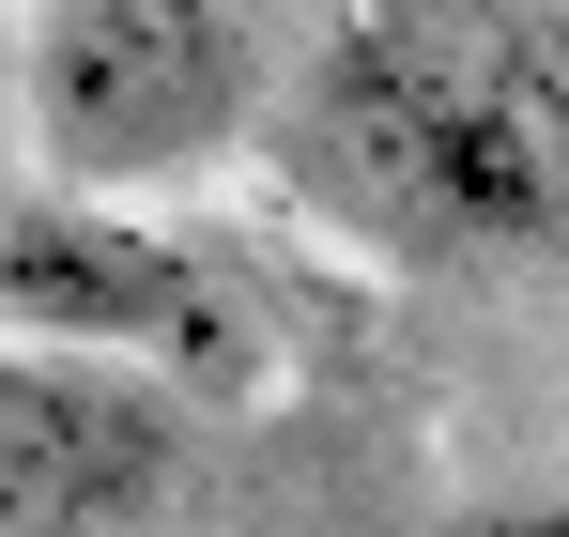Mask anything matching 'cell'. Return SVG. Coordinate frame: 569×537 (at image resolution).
I'll return each instance as SVG.
<instances>
[{
  "label": "cell",
  "instance_id": "5",
  "mask_svg": "<svg viewBox=\"0 0 569 537\" xmlns=\"http://www.w3.org/2000/svg\"><path fill=\"white\" fill-rule=\"evenodd\" d=\"M477 537H569V492H523V507H492Z\"/></svg>",
  "mask_w": 569,
  "mask_h": 537
},
{
  "label": "cell",
  "instance_id": "3",
  "mask_svg": "<svg viewBox=\"0 0 569 537\" xmlns=\"http://www.w3.org/2000/svg\"><path fill=\"white\" fill-rule=\"evenodd\" d=\"M0 338L78 354V368H139L170 399H231L262 368L231 276L200 246L139 231L123 200H62V184L47 200H0Z\"/></svg>",
  "mask_w": 569,
  "mask_h": 537
},
{
  "label": "cell",
  "instance_id": "1",
  "mask_svg": "<svg viewBox=\"0 0 569 537\" xmlns=\"http://www.w3.org/2000/svg\"><path fill=\"white\" fill-rule=\"evenodd\" d=\"M278 170L385 262H569V0H339L278 92Z\"/></svg>",
  "mask_w": 569,
  "mask_h": 537
},
{
  "label": "cell",
  "instance_id": "2",
  "mask_svg": "<svg viewBox=\"0 0 569 537\" xmlns=\"http://www.w3.org/2000/svg\"><path fill=\"white\" fill-rule=\"evenodd\" d=\"M16 92L62 200H139L216 170L262 123V47L231 0H31Z\"/></svg>",
  "mask_w": 569,
  "mask_h": 537
},
{
  "label": "cell",
  "instance_id": "4",
  "mask_svg": "<svg viewBox=\"0 0 569 537\" xmlns=\"http://www.w3.org/2000/svg\"><path fill=\"white\" fill-rule=\"evenodd\" d=\"M186 476V399L0 338V537H123Z\"/></svg>",
  "mask_w": 569,
  "mask_h": 537
}]
</instances>
